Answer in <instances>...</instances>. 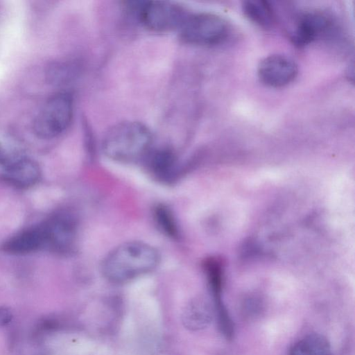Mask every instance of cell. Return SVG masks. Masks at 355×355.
<instances>
[{
  "label": "cell",
  "mask_w": 355,
  "mask_h": 355,
  "mask_svg": "<svg viewBox=\"0 0 355 355\" xmlns=\"http://www.w3.org/2000/svg\"><path fill=\"white\" fill-rule=\"evenodd\" d=\"M157 249L144 242L128 241L110 251L101 264L102 273L108 280L123 282L149 272L159 263Z\"/></svg>",
  "instance_id": "obj_1"
},
{
  "label": "cell",
  "mask_w": 355,
  "mask_h": 355,
  "mask_svg": "<svg viewBox=\"0 0 355 355\" xmlns=\"http://www.w3.org/2000/svg\"><path fill=\"white\" fill-rule=\"evenodd\" d=\"M150 130L137 121L119 123L110 128L102 143L105 155L111 159L130 162L145 158L151 149Z\"/></svg>",
  "instance_id": "obj_2"
},
{
  "label": "cell",
  "mask_w": 355,
  "mask_h": 355,
  "mask_svg": "<svg viewBox=\"0 0 355 355\" xmlns=\"http://www.w3.org/2000/svg\"><path fill=\"white\" fill-rule=\"evenodd\" d=\"M73 116V100L68 92H58L49 97L36 115L33 131L40 138L51 139L70 125Z\"/></svg>",
  "instance_id": "obj_3"
},
{
  "label": "cell",
  "mask_w": 355,
  "mask_h": 355,
  "mask_svg": "<svg viewBox=\"0 0 355 355\" xmlns=\"http://www.w3.org/2000/svg\"><path fill=\"white\" fill-rule=\"evenodd\" d=\"M178 30L184 42L198 45L220 43L229 33L227 21L209 12L187 13Z\"/></svg>",
  "instance_id": "obj_4"
},
{
  "label": "cell",
  "mask_w": 355,
  "mask_h": 355,
  "mask_svg": "<svg viewBox=\"0 0 355 355\" xmlns=\"http://www.w3.org/2000/svg\"><path fill=\"white\" fill-rule=\"evenodd\" d=\"M41 224L46 237L45 249L59 254H67L73 251L78 223L72 211L59 210Z\"/></svg>",
  "instance_id": "obj_5"
},
{
  "label": "cell",
  "mask_w": 355,
  "mask_h": 355,
  "mask_svg": "<svg viewBox=\"0 0 355 355\" xmlns=\"http://www.w3.org/2000/svg\"><path fill=\"white\" fill-rule=\"evenodd\" d=\"M187 12L182 7L167 1L144 2L140 7L139 17L146 27L155 32L179 28Z\"/></svg>",
  "instance_id": "obj_6"
},
{
  "label": "cell",
  "mask_w": 355,
  "mask_h": 355,
  "mask_svg": "<svg viewBox=\"0 0 355 355\" xmlns=\"http://www.w3.org/2000/svg\"><path fill=\"white\" fill-rule=\"evenodd\" d=\"M297 72V66L292 59L279 54L264 58L257 69L260 80L272 87L287 85L295 78Z\"/></svg>",
  "instance_id": "obj_7"
},
{
  "label": "cell",
  "mask_w": 355,
  "mask_h": 355,
  "mask_svg": "<svg viewBox=\"0 0 355 355\" xmlns=\"http://www.w3.org/2000/svg\"><path fill=\"white\" fill-rule=\"evenodd\" d=\"M41 170L33 160L15 155L4 166L2 180L16 189H28L40 180Z\"/></svg>",
  "instance_id": "obj_8"
},
{
  "label": "cell",
  "mask_w": 355,
  "mask_h": 355,
  "mask_svg": "<svg viewBox=\"0 0 355 355\" xmlns=\"http://www.w3.org/2000/svg\"><path fill=\"white\" fill-rule=\"evenodd\" d=\"M46 237L42 224L22 230L6 240L2 250L10 254L24 255L45 249Z\"/></svg>",
  "instance_id": "obj_9"
},
{
  "label": "cell",
  "mask_w": 355,
  "mask_h": 355,
  "mask_svg": "<svg viewBox=\"0 0 355 355\" xmlns=\"http://www.w3.org/2000/svg\"><path fill=\"white\" fill-rule=\"evenodd\" d=\"M330 26L329 18L320 12H309L300 18L297 24L291 33V40L297 46L306 45Z\"/></svg>",
  "instance_id": "obj_10"
},
{
  "label": "cell",
  "mask_w": 355,
  "mask_h": 355,
  "mask_svg": "<svg viewBox=\"0 0 355 355\" xmlns=\"http://www.w3.org/2000/svg\"><path fill=\"white\" fill-rule=\"evenodd\" d=\"M213 318V311L209 304L203 300H194L186 306L183 323L186 328L196 331L206 328Z\"/></svg>",
  "instance_id": "obj_11"
},
{
  "label": "cell",
  "mask_w": 355,
  "mask_h": 355,
  "mask_svg": "<svg viewBox=\"0 0 355 355\" xmlns=\"http://www.w3.org/2000/svg\"><path fill=\"white\" fill-rule=\"evenodd\" d=\"M244 15L252 22L264 28H271L275 16L270 4L261 0H248L242 3Z\"/></svg>",
  "instance_id": "obj_12"
},
{
  "label": "cell",
  "mask_w": 355,
  "mask_h": 355,
  "mask_svg": "<svg viewBox=\"0 0 355 355\" xmlns=\"http://www.w3.org/2000/svg\"><path fill=\"white\" fill-rule=\"evenodd\" d=\"M145 158L150 169L155 175L166 178L172 174L175 160L173 153L170 150L151 148Z\"/></svg>",
  "instance_id": "obj_13"
},
{
  "label": "cell",
  "mask_w": 355,
  "mask_h": 355,
  "mask_svg": "<svg viewBox=\"0 0 355 355\" xmlns=\"http://www.w3.org/2000/svg\"><path fill=\"white\" fill-rule=\"evenodd\" d=\"M330 349L328 340L320 334H314L296 343L289 355H329Z\"/></svg>",
  "instance_id": "obj_14"
},
{
  "label": "cell",
  "mask_w": 355,
  "mask_h": 355,
  "mask_svg": "<svg viewBox=\"0 0 355 355\" xmlns=\"http://www.w3.org/2000/svg\"><path fill=\"white\" fill-rule=\"evenodd\" d=\"M154 217L157 225L166 235L171 237L178 236V228L171 211L164 205H157L154 209Z\"/></svg>",
  "instance_id": "obj_15"
},
{
  "label": "cell",
  "mask_w": 355,
  "mask_h": 355,
  "mask_svg": "<svg viewBox=\"0 0 355 355\" xmlns=\"http://www.w3.org/2000/svg\"><path fill=\"white\" fill-rule=\"evenodd\" d=\"M12 318L13 314L11 309L6 306L0 305V327L8 324Z\"/></svg>",
  "instance_id": "obj_16"
},
{
  "label": "cell",
  "mask_w": 355,
  "mask_h": 355,
  "mask_svg": "<svg viewBox=\"0 0 355 355\" xmlns=\"http://www.w3.org/2000/svg\"><path fill=\"white\" fill-rule=\"evenodd\" d=\"M259 304L257 302H248L247 304H246V308H245V311L248 313V314H257L258 313V312L260 310V308L259 307Z\"/></svg>",
  "instance_id": "obj_17"
}]
</instances>
